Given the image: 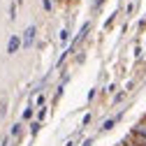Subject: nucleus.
I'll return each instance as SVG.
<instances>
[{
  "mask_svg": "<svg viewBox=\"0 0 146 146\" xmlns=\"http://www.w3.org/2000/svg\"><path fill=\"white\" fill-rule=\"evenodd\" d=\"M19 46H21V40L14 35V37L9 40V44H7V51H9V53H16V49H19Z\"/></svg>",
  "mask_w": 146,
  "mask_h": 146,
  "instance_id": "nucleus-1",
  "label": "nucleus"
},
{
  "mask_svg": "<svg viewBox=\"0 0 146 146\" xmlns=\"http://www.w3.org/2000/svg\"><path fill=\"white\" fill-rule=\"evenodd\" d=\"M33 40H35V26H30V28L26 30V37H23V44L28 46V44H30Z\"/></svg>",
  "mask_w": 146,
  "mask_h": 146,
  "instance_id": "nucleus-2",
  "label": "nucleus"
},
{
  "mask_svg": "<svg viewBox=\"0 0 146 146\" xmlns=\"http://www.w3.org/2000/svg\"><path fill=\"white\" fill-rule=\"evenodd\" d=\"M116 121H118V118H109V121H107V123L102 125V130H111V127H114V123H116Z\"/></svg>",
  "mask_w": 146,
  "mask_h": 146,
  "instance_id": "nucleus-3",
  "label": "nucleus"
},
{
  "mask_svg": "<svg viewBox=\"0 0 146 146\" xmlns=\"http://www.w3.org/2000/svg\"><path fill=\"white\" fill-rule=\"evenodd\" d=\"M67 35H70L67 30H63V33H60V42H67Z\"/></svg>",
  "mask_w": 146,
  "mask_h": 146,
  "instance_id": "nucleus-4",
  "label": "nucleus"
},
{
  "mask_svg": "<svg viewBox=\"0 0 146 146\" xmlns=\"http://www.w3.org/2000/svg\"><path fill=\"white\" fill-rule=\"evenodd\" d=\"M42 5H44V9H51V0H42Z\"/></svg>",
  "mask_w": 146,
  "mask_h": 146,
  "instance_id": "nucleus-5",
  "label": "nucleus"
}]
</instances>
